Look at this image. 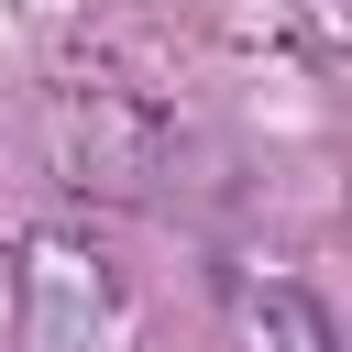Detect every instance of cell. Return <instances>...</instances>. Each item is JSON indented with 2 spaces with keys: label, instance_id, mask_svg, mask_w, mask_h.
Here are the masks:
<instances>
[{
  "label": "cell",
  "instance_id": "6da1fadb",
  "mask_svg": "<svg viewBox=\"0 0 352 352\" xmlns=\"http://www.w3.org/2000/svg\"><path fill=\"white\" fill-rule=\"evenodd\" d=\"M264 330H275L264 352H330V319H319L297 286H264Z\"/></svg>",
  "mask_w": 352,
  "mask_h": 352
}]
</instances>
